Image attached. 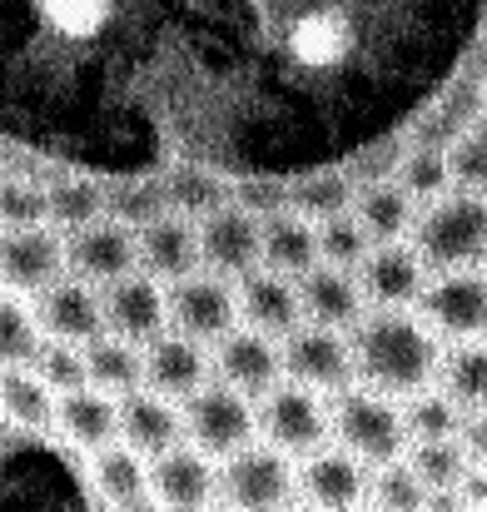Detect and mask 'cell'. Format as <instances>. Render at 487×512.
<instances>
[{"label": "cell", "instance_id": "38", "mask_svg": "<svg viewBox=\"0 0 487 512\" xmlns=\"http://www.w3.org/2000/svg\"><path fill=\"white\" fill-rule=\"evenodd\" d=\"M40 348H45V334H40L35 309L15 294H0V368H35Z\"/></svg>", "mask_w": 487, "mask_h": 512}, {"label": "cell", "instance_id": "28", "mask_svg": "<svg viewBox=\"0 0 487 512\" xmlns=\"http://www.w3.org/2000/svg\"><path fill=\"white\" fill-rule=\"evenodd\" d=\"M85 373H90V388L95 393H105V398L120 403V398H130V393L145 388V348L105 334V339L85 343Z\"/></svg>", "mask_w": 487, "mask_h": 512}, {"label": "cell", "instance_id": "34", "mask_svg": "<svg viewBox=\"0 0 487 512\" xmlns=\"http://www.w3.org/2000/svg\"><path fill=\"white\" fill-rule=\"evenodd\" d=\"M90 478H95V493H100L110 508H125V503L150 498V463H145L140 453H130L125 443H115V448L95 453Z\"/></svg>", "mask_w": 487, "mask_h": 512}, {"label": "cell", "instance_id": "9", "mask_svg": "<svg viewBox=\"0 0 487 512\" xmlns=\"http://www.w3.org/2000/svg\"><path fill=\"white\" fill-rule=\"evenodd\" d=\"M418 319L433 334H448L458 343H483L487 339V274L468 269V274H443L428 284Z\"/></svg>", "mask_w": 487, "mask_h": 512}, {"label": "cell", "instance_id": "15", "mask_svg": "<svg viewBox=\"0 0 487 512\" xmlns=\"http://www.w3.org/2000/svg\"><path fill=\"white\" fill-rule=\"evenodd\" d=\"M353 15L348 10H333V5H319V10H299L294 25L284 30V45H289V60L309 75H328V70H343L348 55H353Z\"/></svg>", "mask_w": 487, "mask_h": 512}, {"label": "cell", "instance_id": "17", "mask_svg": "<svg viewBox=\"0 0 487 512\" xmlns=\"http://www.w3.org/2000/svg\"><path fill=\"white\" fill-rule=\"evenodd\" d=\"M35 319H40V334L55 343H85L105 339V299L100 289L80 284V279H60L50 284L40 299H35Z\"/></svg>", "mask_w": 487, "mask_h": 512}, {"label": "cell", "instance_id": "46", "mask_svg": "<svg viewBox=\"0 0 487 512\" xmlns=\"http://www.w3.org/2000/svg\"><path fill=\"white\" fill-rule=\"evenodd\" d=\"M403 145H393V140H383V145H368L363 155H353L348 160V184H353V194H363V189H383V184H398V170H403Z\"/></svg>", "mask_w": 487, "mask_h": 512}, {"label": "cell", "instance_id": "14", "mask_svg": "<svg viewBox=\"0 0 487 512\" xmlns=\"http://www.w3.org/2000/svg\"><path fill=\"white\" fill-rule=\"evenodd\" d=\"M100 299H105V334L135 343V348H150L169 334V289H160L150 274H130L110 284Z\"/></svg>", "mask_w": 487, "mask_h": 512}, {"label": "cell", "instance_id": "53", "mask_svg": "<svg viewBox=\"0 0 487 512\" xmlns=\"http://www.w3.org/2000/svg\"><path fill=\"white\" fill-rule=\"evenodd\" d=\"M358 512H378V508H358Z\"/></svg>", "mask_w": 487, "mask_h": 512}, {"label": "cell", "instance_id": "27", "mask_svg": "<svg viewBox=\"0 0 487 512\" xmlns=\"http://www.w3.org/2000/svg\"><path fill=\"white\" fill-rule=\"evenodd\" d=\"M45 199H50V229H60L65 239L105 219V184L80 170L50 174L45 179Z\"/></svg>", "mask_w": 487, "mask_h": 512}, {"label": "cell", "instance_id": "50", "mask_svg": "<svg viewBox=\"0 0 487 512\" xmlns=\"http://www.w3.org/2000/svg\"><path fill=\"white\" fill-rule=\"evenodd\" d=\"M115 512H169V508L155 503V498H140V503H125V508H115Z\"/></svg>", "mask_w": 487, "mask_h": 512}, {"label": "cell", "instance_id": "21", "mask_svg": "<svg viewBox=\"0 0 487 512\" xmlns=\"http://www.w3.org/2000/svg\"><path fill=\"white\" fill-rule=\"evenodd\" d=\"M368 488H373L368 468L353 453H343V448H328V453L309 458L299 468L304 508H314V512H358L363 498H368Z\"/></svg>", "mask_w": 487, "mask_h": 512}, {"label": "cell", "instance_id": "16", "mask_svg": "<svg viewBox=\"0 0 487 512\" xmlns=\"http://www.w3.org/2000/svg\"><path fill=\"white\" fill-rule=\"evenodd\" d=\"M358 284H363V299H373L378 309L408 314L413 304H423V294H428L433 279H428V264L418 259L413 244H383L358 269Z\"/></svg>", "mask_w": 487, "mask_h": 512}, {"label": "cell", "instance_id": "19", "mask_svg": "<svg viewBox=\"0 0 487 512\" xmlns=\"http://www.w3.org/2000/svg\"><path fill=\"white\" fill-rule=\"evenodd\" d=\"M234 289H239L244 329H254V334H264L274 343H289L304 329V304H299V284L294 279H279V274L259 269V274L239 279Z\"/></svg>", "mask_w": 487, "mask_h": 512}, {"label": "cell", "instance_id": "12", "mask_svg": "<svg viewBox=\"0 0 487 512\" xmlns=\"http://www.w3.org/2000/svg\"><path fill=\"white\" fill-rule=\"evenodd\" d=\"M199 254H204V269L214 279L239 284V279L264 269V224L254 214H244L239 204H229L199 224Z\"/></svg>", "mask_w": 487, "mask_h": 512}, {"label": "cell", "instance_id": "49", "mask_svg": "<svg viewBox=\"0 0 487 512\" xmlns=\"http://www.w3.org/2000/svg\"><path fill=\"white\" fill-rule=\"evenodd\" d=\"M463 503H468V508H487V468H478V473L463 483Z\"/></svg>", "mask_w": 487, "mask_h": 512}, {"label": "cell", "instance_id": "18", "mask_svg": "<svg viewBox=\"0 0 487 512\" xmlns=\"http://www.w3.org/2000/svg\"><path fill=\"white\" fill-rule=\"evenodd\" d=\"M214 383V353H204V343L164 334L145 348V388L160 393L169 403H189Z\"/></svg>", "mask_w": 487, "mask_h": 512}, {"label": "cell", "instance_id": "37", "mask_svg": "<svg viewBox=\"0 0 487 512\" xmlns=\"http://www.w3.org/2000/svg\"><path fill=\"white\" fill-rule=\"evenodd\" d=\"M353 199H358V194H353V184H348L343 170H314L289 184V204H294V214L309 219V224H328V219L348 214Z\"/></svg>", "mask_w": 487, "mask_h": 512}, {"label": "cell", "instance_id": "47", "mask_svg": "<svg viewBox=\"0 0 487 512\" xmlns=\"http://www.w3.org/2000/svg\"><path fill=\"white\" fill-rule=\"evenodd\" d=\"M234 204H239L244 214H254L259 224L274 219V214H289V209H294L284 179H239V184H234Z\"/></svg>", "mask_w": 487, "mask_h": 512}, {"label": "cell", "instance_id": "1", "mask_svg": "<svg viewBox=\"0 0 487 512\" xmlns=\"http://www.w3.org/2000/svg\"><path fill=\"white\" fill-rule=\"evenodd\" d=\"M353 363H358L363 388L408 403V398L428 393L433 378L443 373V348H438V334L418 314L373 309L353 329Z\"/></svg>", "mask_w": 487, "mask_h": 512}, {"label": "cell", "instance_id": "13", "mask_svg": "<svg viewBox=\"0 0 487 512\" xmlns=\"http://www.w3.org/2000/svg\"><path fill=\"white\" fill-rule=\"evenodd\" d=\"M65 279V239L60 229H10L0 234V284L20 294H45L50 284Z\"/></svg>", "mask_w": 487, "mask_h": 512}, {"label": "cell", "instance_id": "35", "mask_svg": "<svg viewBox=\"0 0 487 512\" xmlns=\"http://www.w3.org/2000/svg\"><path fill=\"white\" fill-rule=\"evenodd\" d=\"M115 20H120V10L105 5V0H50V5L35 10V25L50 40H75V45L100 40Z\"/></svg>", "mask_w": 487, "mask_h": 512}, {"label": "cell", "instance_id": "31", "mask_svg": "<svg viewBox=\"0 0 487 512\" xmlns=\"http://www.w3.org/2000/svg\"><path fill=\"white\" fill-rule=\"evenodd\" d=\"M105 219H115V224H120V229H130V234H145L150 224L169 219V194H164V179L130 174V179L105 184Z\"/></svg>", "mask_w": 487, "mask_h": 512}, {"label": "cell", "instance_id": "44", "mask_svg": "<svg viewBox=\"0 0 487 512\" xmlns=\"http://www.w3.org/2000/svg\"><path fill=\"white\" fill-rule=\"evenodd\" d=\"M35 378H40V383H45L55 398H70V393L90 388V373H85V348L45 339L40 358H35Z\"/></svg>", "mask_w": 487, "mask_h": 512}, {"label": "cell", "instance_id": "26", "mask_svg": "<svg viewBox=\"0 0 487 512\" xmlns=\"http://www.w3.org/2000/svg\"><path fill=\"white\" fill-rule=\"evenodd\" d=\"M319 264H324V254H319V224L299 219L294 209L264 219V269H269V274L299 284V279L314 274Z\"/></svg>", "mask_w": 487, "mask_h": 512}, {"label": "cell", "instance_id": "5", "mask_svg": "<svg viewBox=\"0 0 487 512\" xmlns=\"http://www.w3.org/2000/svg\"><path fill=\"white\" fill-rule=\"evenodd\" d=\"M294 493H299L294 458L274 453L269 443H254L219 468V498L229 512H289Z\"/></svg>", "mask_w": 487, "mask_h": 512}, {"label": "cell", "instance_id": "23", "mask_svg": "<svg viewBox=\"0 0 487 512\" xmlns=\"http://www.w3.org/2000/svg\"><path fill=\"white\" fill-rule=\"evenodd\" d=\"M299 304H304V324L333 329V334L358 329L368 319V309H363L368 299H363L358 274H343V269H328V264H319L314 274L299 279Z\"/></svg>", "mask_w": 487, "mask_h": 512}, {"label": "cell", "instance_id": "30", "mask_svg": "<svg viewBox=\"0 0 487 512\" xmlns=\"http://www.w3.org/2000/svg\"><path fill=\"white\" fill-rule=\"evenodd\" d=\"M60 398L35 378V368H0V418L15 433H45L55 428Z\"/></svg>", "mask_w": 487, "mask_h": 512}, {"label": "cell", "instance_id": "7", "mask_svg": "<svg viewBox=\"0 0 487 512\" xmlns=\"http://www.w3.org/2000/svg\"><path fill=\"white\" fill-rule=\"evenodd\" d=\"M239 329V289L214 274H194L169 289V334L194 343H224Z\"/></svg>", "mask_w": 487, "mask_h": 512}, {"label": "cell", "instance_id": "11", "mask_svg": "<svg viewBox=\"0 0 487 512\" xmlns=\"http://www.w3.org/2000/svg\"><path fill=\"white\" fill-rule=\"evenodd\" d=\"M284 373H289V383H299L309 393H338L343 398L353 388V378H358L353 339L304 324L294 339L284 343Z\"/></svg>", "mask_w": 487, "mask_h": 512}, {"label": "cell", "instance_id": "51", "mask_svg": "<svg viewBox=\"0 0 487 512\" xmlns=\"http://www.w3.org/2000/svg\"><path fill=\"white\" fill-rule=\"evenodd\" d=\"M289 512H314V508H289Z\"/></svg>", "mask_w": 487, "mask_h": 512}, {"label": "cell", "instance_id": "22", "mask_svg": "<svg viewBox=\"0 0 487 512\" xmlns=\"http://www.w3.org/2000/svg\"><path fill=\"white\" fill-rule=\"evenodd\" d=\"M150 498L169 512H204L219 498V468L199 448H174L169 458L150 463Z\"/></svg>", "mask_w": 487, "mask_h": 512}, {"label": "cell", "instance_id": "8", "mask_svg": "<svg viewBox=\"0 0 487 512\" xmlns=\"http://www.w3.org/2000/svg\"><path fill=\"white\" fill-rule=\"evenodd\" d=\"M65 269H70V279L105 294L110 284L140 274V234L120 229L115 219H100L65 239Z\"/></svg>", "mask_w": 487, "mask_h": 512}, {"label": "cell", "instance_id": "32", "mask_svg": "<svg viewBox=\"0 0 487 512\" xmlns=\"http://www.w3.org/2000/svg\"><path fill=\"white\" fill-rule=\"evenodd\" d=\"M353 214H358V224L368 229V239L383 249V244H403L408 234H413V224H418V204L398 189V184H383V189H363L358 199H353Z\"/></svg>", "mask_w": 487, "mask_h": 512}, {"label": "cell", "instance_id": "36", "mask_svg": "<svg viewBox=\"0 0 487 512\" xmlns=\"http://www.w3.org/2000/svg\"><path fill=\"white\" fill-rule=\"evenodd\" d=\"M438 383H443V393H448L463 413H483L487 408V339L448 348Z\"/></svg>", "mask_w": 487, "mask_h": 512}, {"label": "cell", "instance_id": "4", "mask_svg": "<svg viewBox=\"0 0 487 512\" xmlns=\"http://www.w3.org/2000/svg\"><path fill=\"white\" fill-rule=\"evenodd\" d=\"M254 433H259V408L224 383H209L199 398L184 403V438L214 463H229L244 448H254Z\"/></svg>", "mask_w": 487, "mask_h": 512}, {"label": "cell", "instance_id": "20", "mask_svg": "<svg viewBox=\"0 0 487 512\" xmlns=\"http://www.w3.org/2000/svg\"><path fill=\"white\" fill-rule=\"evenodd\" d=\"M120 443L130 453H140L145 463H160L174 448H184V413H179V403H169V398L150 393V388L120 398Z\"/></svg>", "mask_w": 487, "mask_h": 512}, {"label": "cell", "instance_id": "41", "mask_svg": "<svg viewBox=\"0 0 487 512\" xmlns=\"http://www.w3.org/2000/svg\"><path fill=\"white\" fill-rule=\"evenodd\" d=\"M398 189L413 199V204H438L453 194V170H448V155L443 150H413L403 155V170H398Z\"/></svg>", "mask_w": 487, "mask_h": 512}, {"label": "cell", "instance_id": "33", "mask_svg": "<svg viewBox=\"0 0 487 512\" xmlns=\"http://www.w3.org/2000/svg\"><path fill=\"white\" fill-rule=\"evenodd\" d=\"M408 468L423 478V488L433 498L443 493H463V483L473 478V453L463 438H438V443H413L408 448Z\"/></svg>", "mask_w": 487, "mask_h": 512}, {"label": "cell", "instance_id": "24", "mask_svg": "<svg viewBox=\"0 0 487 512\" xmlns=\"http://www.w3.org/2000/svg\"><path fill=\"white\" fill-rule=\"evenodd\" d=\"M199 264H204V254H199V224L169 214V219L150 224L140 234V274H150L155 284L174 289V284L194 279Z\"/></svg>", "mask_w": 487, "mask_h": 512}, {"label": "cell", "instance_id": "40", "mask_svg": "<svg viewBox=\"0 0 487 512\" xmlns=\"http://www.w3.org/2000/svg\"><path fill=\"white\" fill-rule=\"evenodd\" d=\"M50 199L35 174H0V234L10 229H45Z\"/></svg>", "mask_w": 487, "mask_h": 512}, {"label": "cell", "instance_id": "3", "mask_svg": "<svg viewBox=\"0 0 487 512\" xmlns=\"http://www.w3.org/2000/svg\"><path fill=\"white\" fill-rule=\"evenodd\" d=\"M333 438L343 443V453H353L363 468H388V463H403V448H408V423H403V408L373 388H348L333 408Z\"/></svg>", "mask_w": 487, "mask_h": 512}, {"label": "cell", "instance_id": "10", "mask_svg": "<svg viewBox=\"0 0 487 512\" xmlns=\"http://www.w3.org/2000/svg\"><path fill=\"white\" fill-rule=\"evenodd\" d=\"M214 383L234 388L239 398H269L289 383L284 373V343L264 339L254 329H234L224 343H214Z\"/></svg>", "mask_w": 487, "mask_h": 512}, {"label": "cell", "instance_id": "43", "mask_svg": "<svg viewBox=\"0 0 487 512\" xmlns=\"http://www.w3.org/2000/svg\"><path fill=\"white\" fill-rule=\"evenodd\" d=\"M368 508L378 512H428L433 508V493L423 488V478L403 463H388L373 473V488H368Z\"/></svg>", "mask_w": 487, "mask_h": 512}, {"label": "cell", "instance_id": "42", "mask_svg": "<svg viewBox=\"0 0 487 512\" xmlns=\"http://www.w3.org/2000/svg\"><path fill=\"white\" fill-rule=\"evenodd\" d=\"M378 244L368 239V229L358 224V214L348 209V214H338V219H328L319 224V254H324L328 269H343V274H358L363 264H368V254H373Z\"/></svg>", "mask_w": 487, "mask_h": 512}, {"label": "cell", "instance_id": "52", "mask_svg": "<svg viewBox=\"0 0 487 512\" xmlns=\"http://www.w3.org/2000/svg\"><path fill=\"white\" fill-rule=\"evenodd\" d=\"M204 512H229V508H204Z\"/></svg>", "mask_w": 487, "mask_h": 512}, {"label": "cell", "instance_id": "29", "mask_svg": "<svg viewBox=\"0 0 487 512\" xmlns=\"http://www.w3.org/2000/svg\"><path fill=\"white\" fill-rule=\"evenodd\" d=\"M164 194H169V214H179L189 224H204L234 204V184L204 165H174L164 174Z\"/></svg>", "mask_w": 487, "mask_h": 512}, {"label": "cell", "instance_id": "25", "mask_svg": "<svg viewBox=\"0 0 487 512\" xmlns=\"http://www.w3.org/2000/svg\"><path fill=\"white\" fill-rule=\"evenodd\" d=\"M55 433L70 438V443L85 448V453H105V448L120 443V403L105 398V393H95V388H80V393L60 398V408H55Z\"/></svg>", "mask_w": 487, "mask_h": 512}, {"label": "cell", "instance_id": "45", "mask_svg": "<svg viewBox=\"0 0 487 512\" xmlns=\"http://www.w3.org/2000/svg\"><path fill=\"white\" fill-rule=\"evenodd\" d=\"M448 170H453V189L487 194V115L448 150Z\"/></svg>", "mask_w": 487, "mask_h": 512}, {"label": "cell", "instance_id": "48", "mask_svg": "<svg viewBox=\"0 0 487 512\" xmlns=\"http://www.w3.org/2000/svg\"><path fill=\"white\" fill-rule=\"evenodd\" d=\"M463 443H468V453L487 468V408L483 413H468V423H463Z\"/></svg>", "mask_w": 487, "mask_h": 512}, {"label": "cell", "instance_id": "6", "mask_svg": "<svg viewBox=\"0 0 487 512\" xmlns=\"http://www.w3.org/2000/svg\"><path fill=\"white\" fill-rule=\"evenodd\" d=\"M259 433L274 453L284 458H319L328 453V438H333V413L324 408L319 393L299 388V383H284L264 398L259 408Z\"/></svg>", "mask_w": 487, "mask_h": 512}, {"label": "cell", "instance_id": "2", "mask_svg": "<svg viewBox=\"0 0 487 512\" xmlns=\"http://www.w3.org/2000/svg\"><path fill=\"white\" fill-rule=\"evenodd\" d=\"M413 249L433 279L487 264V194L453 189L448 199L428 204L413 224Z\"/></svg>", "mask_w": 487, "mask_h": 512}, {"label": "cell", "instance_id": "39", "mask_svg": "<svg viewBox=\"0 0 487 512\" xmlns=\"http://www.w3.org/2000/svg\"><path fill=\"white\" fill-rule=\"evenodd\" d=\"M403 423H408V438L413 443H438V438H463L468 413L443 388H428V393H418V398L403 403Z\"/></svg>", "mask_w": 487, "mask_h": 512}]
</instances>
